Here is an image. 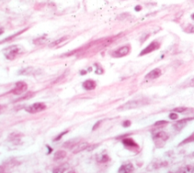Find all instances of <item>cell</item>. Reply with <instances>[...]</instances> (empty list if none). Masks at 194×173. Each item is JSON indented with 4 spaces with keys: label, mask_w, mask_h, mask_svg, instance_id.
<instances>
[{
    "label": "cell",
    "mask_w": 194,
    "mask_h": 173,
    "mask_svg": "<svg viewBox=\"0 0 194 173\" xmlns=\"http://www.w3.org/2000/svg\"><path fill=\"white\" fill-rule=\"evenodd\" d=\"M22 53L23 49L19 45L12 46L8 47L4 50L5 56L8 60H14Z\"/></svg>",
    "instance_id": "obj_1"
},
{
    "label": "cell",
    "mask_w": 194,
    "mask_h": 173,
    "mask_svg": "<svg viewBox=\"0 0 194 173\" xmlns=\"http://www.w3.org/2000/svg\"><path fill=\"white\" fill-rule=\"evenodd\" d=\"M147 103L143 100H131V101H128L127 103H124V105L120 106L118 108L119 110H127V109H135V108L139 107V106H144Z\"/></svg>",
    "instance_id": "obj_2"
},
{
    "label": "cell",
    "mask_w": 194,
    "mask_h": 173,
    "mask_svg": "<svg viewBox=\"0 0 194 173\" xmlns=\"http://www.w3.org/2000/svg\"><path fill=\"white\" fill-rule=\"evenodd\" d=\"M46 109V106H45V103H36L32 104L31 106H29L28 107H27L25 109V110L27 112L31 114H35L38 113V112H40L44 111Z\"/></svg>",
    "instance_id": "obj_3"
},
{
    "label": "cell",
    "mask_w": 194,
    "mask_h": 173,
    "mask_svg": "<svg viewBox=\"0 0 194 173\" xmlns=\"http://www.w3.org/2000/svg\"><path fill=\"white\" fill-rule=\"evenodd\" d=\"M27 90V84L24 81H18L15 83V86L12 90L11 93L14 95H21Z\"/></svg>",
    "instance_id": "obj_4"
},
{
    "label": "cell",
    "mask_w": 194,
    "mask_h": 173,
    "mask_svg": "<svg viewBox=\"0 0 194 173\" xmlns=\"http://www.w3.org/2000/svg\"><path fill=\"white\" fill-rule=\"evenodd\" d=\"M130 48L128 46H124L120 47L119 49L115 50L113 53H112V56L116 58H120V57H123V56H125L130 53Z\"/></svg>",
    "instance_id": "obj_5"
},
{
    "label": "cell",
    "mask_w": 194,
    "mask_h": 173,
    "mask_svg": "<svg viewBox=\"0 0 194 173\" xmlns=\"http://www.w3.org/2000/svg\"><path fill=\"white\" fill-rule=\"evenodd\" d=\"M160 47V43L158 42H156V41H153L152 42H151V43L149 44V45L148 46L146 47L145 49H144L143 50H142V52L140 53V54H139V56H144V55H146V54H149V53H152V52L155 51V50L158 49Z\"/></svg>",
    "instance_id": "obj_6"
},
{
    "label": "cell",
    "mask_w": 194,
    "mask_h": 173,
    "mask_svg": "<svg viewBox=\"0 0 194 173\" xmlns=\"http://www.w3.org/2000/svg\"><path fill=\"white\" fill-rule=\"evenodd\" d=\"M123 144L129 150H136L139 149L138 144L132 138H125V139L123 140Z\"/></svg>",
    "instance_id": "obj_7"
},
{
    "label": "cell",
    "mask_w": 194,
    "mask_h": 173,
    "mask_svg": "<svg viewBox=\"0 0 194 173\" xmlns=\"http://www.w3.org/2000/svg\"><path fill=\"white\" fill-rule=\"evenodd\" d=\"M162 75V71L159 68H155L152 70L149 74L146 75V78L149 79V80H154V79L158 78Z\"/></svg>",
    "instance_id": "obj_8"
},
{
    "label": "cell",
    "mask_w": 194,
    "mask_h": 173,
    "mask_svg": "<svg viewBox=\"0 0 194 173\" xmlns=\"http://www.w3.org/2000/svg\"><path fill=\"white\" fill-rule=\"evenodd\" d=\"M134 168L132 163H126L121 165L118 170V173H130L133 171Z\"/></svg>",
    "instance_id": "obj_9"
},
{
    "label": "cell",
    "mask_w": 194,
    "mask_h": 173,
    "mask_svg": "<svg viewBox=\"0 0 194 173\" xmlns=\"http://www.w3.org/2000/svg\"><path fill=\"white\" fill-rule=\"evenodd\" d=\"M96 86V83L93 80H86L83 83V87L86 90H92Z\"/></svg>",
    "instance_id": "obj_10"
},
{
    "label": "cell",
    "mask_w": 194,
    "mask_h": 173,
    "mask_svg": "<svg viewBox=\"0 0 194 173\" xmlns=\"http://www.w3.org/2000/svg\"><path fill=\"white\" fill-rule=\"evenodd\" d=\"M89 145V144L87 142L79 143V144H77V146H76V147L74 148V151H73V153H74V154L80 153V152H81V151H83V150L87 149L88 146Z\"/></svg>",
    "instance_id": "obj_11"
},
{
    "label": "cell",
    "mask_w": 194,
    "mask_h": 173,
    "mask_svg": "<svg viewBox=\"0 0 194 173\" xmlns=\"http://www.w3.org/2000/svg\"><path fill=\"white\" fill-rule=\"evenodd\" d=\"M155 140L156 141H166L168 140V136L165 131H159L158 132L157 134H155Z\"/></svg>",
    "instance_id": "obj_12"
},
{
    "label": "cell",
    "mask_w": 194,
    "mask_h": 173,
    "mask_svg": "<svg viewBox=\"0 0 194 173\" xmlns=\"http://www.w3.org/2000/svg\"><path fill=\"white\" fill-rule=\"evenodd\" d=\"M66 156L67 153L65 150H58V151H56L54 154V160H61V159H63L64 158L66 157Z\"/></svg>",
    "instance_id": "obj_13"
},
{
    "label": "cell",
    "mask_w": 194,
    "mask_h": 173,
    "mask_svg": "<svg viewBox=\"0 0 194 173\" xmlns=\"http://www.w3.org/2000/svg\"><path fill=\"white\" fill-rule=\"evenodd\" d=\"M190 119H192V118H185V119L180 120V121H178L177 123H175V124H174V127H175V128L177 129V131L181 130V129L183 128V127H184L185 125H186V121H189V120H190Z\"/></svg>",
    "instance_id": "obj_14"
},
{
    "label": "cell",
    "mask_w": 194,
    "mask_h": 173,
    "mask_svg": "<svg viewBox=\"0 0 194 173\" xmlns=\"http://www.w3.org/2000/svg\"><path fill=\"white\" fill-rule=\"evenodd\" d=\"M79 144L78 140H71V141H68L67 142L65 143L64 144V147H67V148H70V149H73L77 146V144Z\"/></svg>",
    "instance_id": "obj_15"
},
{
    "label": "cell",
    "mask_w": 194,
    "mask_h": 173,
    "mask_svg": "<svg viewBox=\"0 0 194 173\" xmlns=\"http://www.w3.org/2000/svg\"><path fill=\"white\" fill-rule=\"evenodd\" d=\"M68 36H62V37H61L60 39H57V40L54 41V42H52V43L49 44V47H55V46H57L58 45H59L60 43H62V42H65V41H66L67 39H68Z\"/></svg>",
    "instance_id": "obj_16"
},
{
    "label": "cell",
    "mask_w": 194,
    "mask_h": 173,
    "mask_svg": "<svg viewBox=\"0 0 194 173\" xmlns=\"http://www.w3.org/2000/svg\"><path fill=\"white\" fill-rule=\"evenodd\" d=\"M68 164H63V165H60V166H58L56 168H55L53 169V173H64L65 171V170L68 168Z\"/></svg>",
    "instance_id": "obj_17"
},
{
    "label": "cell",
    "mask_w": 194,
    "mask_h": 173,
    "mask_svg": "<svg viewBox=\"0 0 194 173\" xmlns=\"http://www.w3.org/2000/svg\"><path fill=\"white\" fill-rule=\"evenodd\" d=\"M179 173H194V166L192 165H186L183 167Z\"/></svg>",
    "instance_id": "obj_18"
},
{
    "label": "cell",
    "mask_w": 194,
    "mask_h": 173,
    "mask_svg": "<svg viewBox=\"0 0 194 173\" xmlns=\"http://www.w3.org/2000/svg\"><path fill=\"white\" fill-rule=\"evenodd\" d=\"M33 95H34V93L29 92V93H26L25 95L24 96V97H21V98H19V99H18V100H16V102L21 101V100H27V99H30V98H31L32 97H33Z\"/></svg>",
    "instance_id": "obj_19"
},
{
    "label": "cell",
    "mask_w": 194,
    "mask_h": 173,
    "mask_svg": "<svg viewBox=\"0 0 194 173\" xmlns=\"http://www.w3.org/2000/svg\"><path fill=\"white\" fill-rule=\"evenodd\" d=\"M45 41H46L45 38V37H42V36H41V37L37 38L36 39H34V40H33V43L36 44V45H39V44L44 43V42H45Z\"/></svg>",
    "instance_id": "obj_20"
},
{
    "label": "cell",
    "mask_w": 194,
    "mask_h": 173,
    "mask_svg": "<svg viewBox=\"0 0 194 173\" xmlns=\"http://www.w3.org/2000/svg\"><path fill=\"white\" fill-rule=\"evenodd\" d=\"M192 141H194V133L192 134L191 136L188 137L187 138H186V140H184V141H183V142L180 144V145H182V144H187V143H190V142H192Z\"/></svg>",
    "instance_id": "obj_21"
},
{
    "label": "cell",
    "mask_w": 194,
    "mask_h": 173,
    "mask_svg": "<svg viewBox=\"0 0 194 173\" xmlns=\"http://www.w3.org/2000/svg\"><path fill=\"white\" fill-rule=\"evenodd\" d=\"M168 124V121H164V120H162V121H158L155 123V126H162L165 125V124Z\"/></svg>",
    "instance_id": "obj_22"
},
{
    "label": "cell",
    "mask_w": 194,
    "mask_h": 173,
    "mask_svg": "<svg viewBox=\"0 0 194 173\" xmlns=\"http://www.w3.org/2000/svg\"><path fill=\"white\" fill-rule=\"evenodd\" d=\"M186 108L185 107H177L175 108V109H173V112H183L184 111H186Z\"/></svg>",
    "instance_id": "obj_23"
},
{
    "label": "cell",
    "mask_w": 194,
    "mask_h": 173,
    "mask_svg": "<svg viewBox=\"0 0 194 173\" xmlns=\"http://www.w3.org/2000/svg\"><path fill=\"white\" fill-rule=\"evenodd\" d=\"M108 160H109V156H108V155H102L101 159H99V162H107Z\"/></svg>",
    "instance_id": "obj_24"
},
{
    "label": "cell",
    "mask_w": 194,
    "mask_h": 173,
    "mask_svg": "<svg viewBox=\"0 0 194 173\" xmlns=\"http://www.w3.org/2000/svg\"><path fill=\"white\" fill-rule=\"evenodd\" d=\"M185 31L187 33H194V26L193 25H189L186 28Z\"/></svg>",
    "instance_id": "obj_25"
},
{
    "label": "cell",
    "mask_w": 194,
    "mask_h": 173,
    "mask_svg": "<svg viewBox=\"0 0 194 173\" xmlns=\"http://www.w3.org/2000/svg\"><path fill=\"white\" fill-rule=\"evenodd\" d=\"M68 131H65L62 132V134H59V135H58L57 137L55 138L54 141H59V140H60L61 138L62 137V136H64V135H65V134H66L68 133Z\"/></svg>",
    "instance_id": "obj_26"
},
{
    "label": "cell",
    "mask_w": 194,
    "mask_h": 173,
    "mask_svg": "<svg viewBox=\"0 0 194 173\" xmlns=\"http://www.w3.org/2000/svg\"><path fill=\"white\" fill-rule=\"evenodd\" d=\"M169 118L172 120H175L177 119V118H178V115L174 113V112H171V113L169 115Z\"/></svg>",
    "instance_id": "obj_27"
},
{
    "label": "cell",
    "mask_w": 194,
    "mask_h": 173,
    "mask_svg": "<svg viewBox=\"0 0 194 173\" xmlns=\"http://www.w3.org/2000/svg\"><path fill=\"white\" fill-rule=\"evenodd\" d=\"M98 145H99V144H95V145H94V144H89V145L88 146V147H87V149H86V150H89V151H90V150H92L93 149H95V147H98Z\"/></svg>",
    "instance_id": "obj_28"
},
{
    "label": "cell",
    "mask_w": 194,
    "mask_h": 173,
    "mask_svg": "<svg viewBox=\"0 0 194 173\" xmlns=\"http://www.w3.org/2000/svg\"><path fill=\"white\" fill-rule=\"evenodd\" d=\"M130 124H131V122H130V121H129V120H127V121H125L124 123H123L124 127H129Z\"/></svg>",
    "instance_id": "obj_29"
},
{
    "label": "cell",
    "mask_w": 194,
    "mask_h": 173,
    "mask_svg": "<svg viewBox=\"0 0 194 173\" xmlns=\"http://www.w3.org/2000/svg\"><path fill=\"white\" fill-rule=\"evenodd\" d=\"M100 123H101V121H98V122H97V123H95V125L93 126V127H92V131L96 130V129L98 128L99 126Z\"/></svg>",
    "instance_id": "obj_30"
},
{
    "label": "cell",
    "mask_w": 194,
    "mask_h": 173,
    "mask_svg": "<svg viewBox=\"0 0 194 173\" xmlns=\"http://www.w3.org/2000/svg\"><path fill=\"white\" fill-rule=\"evenodd\" d=\"M141 9H142V7H141L140 5H137L136 8H135V10H136V12H139Z\"/></svg>",
    "instance_id": "obj_31"
},
{
    "label": "cell",
    "mask_w": 194,
    "mask_h": 173,
    "mask_svg": "<svg viewBox=\"0 0 194 173\" xmlns=\"http://www.w3.org/2000/svg\"><path fill=\"white\" fill-rule=\"evenodd\" d=\"M68 173H76V172L74 171H70Z\"/></svg>",
    "instance_id": "obj_32"
},
{
    "label": "cell",
    "mask_w": 194,
    "mask_h": 173,
    "mask_svg": "<svg viewBox=\"0 0 194 173\" xmlns=\"http://www.w3.org/2000/svg\"><path fill=\"white\" fill-rule=\"evenodd\" d=\"M192 20H194V14H192Z\"/></svg>",
    "instance_id": "obj_33"
},
{
    "label": "cell",
    "mask_w": 194,
    "mask_h": 173,
    "mask_svg": "<svg viewBox=\"0 0 194 173\" xmlns=\"http://www.w3.org/2000/svg\"><path fill=\"white\" fill-rule=\"evenodd\" d=\"M3 33V30H1V31H0V34H1V33Z\"/></svg>",
    "instance_id": "obj_34"
},
{
    "label": "cell",
    "mask_w": 194,
    "mask_h": 173,
    "mask_svg": "<svg viewBox=\"0 0 194 173\" xmlns=\"http://www.w3.org/2000/svg\"><path fill=\"white\" fill-rule=\"evenodd\" d=\"M192 156H194V153H192Z\"/></svg>",
    "instance_id": "obj_35"
},
{
    "label": "cell",
    "mask_w": 194,
    "mask_h": 173,
    "mask_svg": "<svg viewBox=\"0 0 194 173\" xmlns=\"http://www.w3.org/2000/svg\"><path fill=\"white\" fill-rule=\"evenodd\" d=\"M2 109V106H0V109Z\"/></svg>",
    "instance_id": "obj_36"
}]
</instances>
